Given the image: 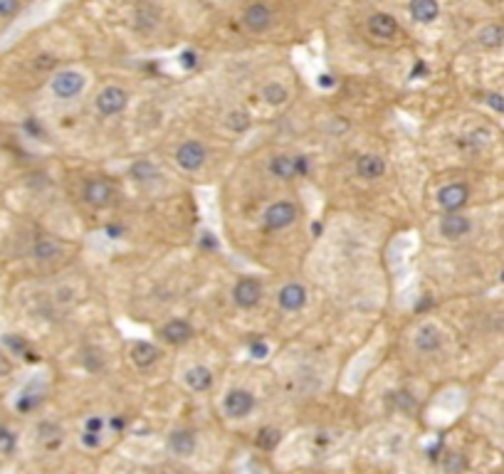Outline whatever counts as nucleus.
Instances as JSON below:
<instances>
[{
	"mask_svg": "<svg viewBox=\"0 0 504 474\" xmlns=\"http://www.w3.org/2000/svg\"><path fill=\"white\" fill-rule=\"evenodd\" d=\"M87 87V77L77 70H62L54 72L52 82H50V89L57 99H74L79 96Z\"/></svg>",
	"mask_w": 504,
	"mask_h": 474,
	"instance_id": "1",
	"label": "nucleus"
},
{
	"mask_svg": "<svg viewBox=\"0 0 504 474\" xmlns=\"http://www.w3.org/2000/svg\"><path fill=\"white\" fill-rule=\"evenodd\" d=\"M205 161H208V151L198 138H188V141H183L176 148V163L185 173L201 171L205 166Z\"/></svg>",
	"mask_w": 504,
	"mask_h": 474,
	"instance_id": "2",
	"label": "nucleus"
},
{
	"mask_svg": "<svg viewBox=\"0 0 504 474\" xmlns=\"http://www.w3.org/2000/svg\"><path fill=\"white\" fill-rule=\"evenodd\" d=\"M94 104H97V112H99L101 116H117V114H121L126 107H129V92H126L124 87L109 84V87H104L99 94H97Z\"/></svg>",
	"mask_w": 504,
	"mask_h": 474,
	"instance_id": "3",
	"label": "nucleus"
},
{
	"mask_svg": "<svg viewBox=\"0 0 504 474\" xmlns=\"http://www.w3.org/2000/svg\"><path fill=\"white\" fill-rule=\"evenodd\" d=\"M255 408V395L248 388H230L223 398V413L230 420H243Z\"/></svg>",
	"mask_w": 504,
	"mask_h": 474,
	"instance_id": "4",
	"label": "nucleus"
},
{
	"mask_svg": "<svg viewBox=\"0 0 504 474\" xmlns=\"http://www.w3.org/2000/svg\"><path fill=\"white\" fill-rule=\"evenodd\" d=\"M296 215H299V210H296L294 203H287V200H277L272 203V205L265 210V227L267 230H287L290 225H294Z\"/></svg>",
	"mask_w": 504,
	"mask_h": 474,
	"instance_id": "5",
	"label": "nucleus"
},
{
	"mask_svg": "<svg viewBox=\"0 0 504 474\" xmlns=\"http://www.w3.org/2000/svg\"><path fill=\"white\" fill-rule=\"evenodd\" d=\"M270 173L279 181H292V178L307 173V158L304 156H290V154H279L272 156L270 161Z\"/></svg>",
	"mask_w": 504,
	"mask_h": 474,
	"instance_id": "6",
	"label": "nucleus"
},
{
	"mask_svg": "<svg viewBox=\"0 0 504 474\" xmlns=\"http://www.w3.org/2000/svg\"><path fill=\"white\" fill-rule=\"evenodd\" d=\"M262 299V282L255 277H243L237 279L235 289H232V302L240 309H252L257 307Z\"/></svg>",
	"mask_w": 504,
	"mask_h": 474,
	"instance_id": "7",
	"label": "nucleus"
},
{
	"mask_svg": "<svg viewBox=\"0 0 504 474\" xmlns=\"http://www.w3.org/2000/svg\"><path fill=\"white\" fill-rule=\"evenodd\" d=\"M470 200V188L465 183H447L438 190V205L445 213H457L463 210Z\"/></svg>",
	"mask_w": 504,
	"mask_h": 474,
	"instance_id": "8",
	"label": "nucleus"
},
{
	"mask_svg": "<svg viewBox=\"0 0 504 474\" xmlns=\"http://www.w3.org/2000/svg\"><path fill=\"white\" fill-rule=\"evenodd\" d=\"M82 198L92 207H107L114 200V188L107 178H89L84 183Z\"/></svg>",
	"mask_w": 504,
	"mask_h": 474,
	"instance_id": "9",
	"label": "nucleus"
},
{
	"mask_svg": "<svg viewBox=\"0 0 504 474\" xmlns=\"http://www.w3.org/2000/svg\"><path fill=\"white\" fill-rule=\"evenodd\" d=\"M307 302H309V294H307V289H304V285H299V282H287V285L277 291L279 309H282V311H290V314L302 311V309L307 307Z\"/></svg>",
	"mask_w": 504,
	"mask_h": 474,
	"instance_id": "10",
	"label": "nucleus"
},
{
	"mask_svg": "<svg viewBox=\"0 0 504 474\" xmlns=\"http://www.w3.org/2000/svg\"><path fill=\"white\" fill-rule=\"evenodd\" d=\"M366 30L376 37V40L388 42L398 35V20L393 18L391 12H374V15H368Z\"/></svg>",
	"mask_w": 504,
	"mask_h": 474,
	"instance_id": "11",
	"label": "nucleus"
},
{
	"mask_svg": "<svg viewBox=\"0 0 504 474\" xmlns=\"http://www.w3.org/2000/svg\"><path fill=\"white\" fill-rule=\"evenodd\" d=\"M440 235L447 237V240H460L472 230V220L463 213H445V218L440 220L438 225Z\"/></svg>",
	"mask_w": 504,
	"mask_h": 474,
	"instance_id": "12",
	"label": "nucleus"
},
{
	"mask_svg": "<svg viewBox=\"0 0 504 474\" xmlns=\"http://www.w3.org/2000/svg\"><path fill=\"white\" fill-rule=\"evenodd\" d=\"M159 336L163 338L166 344L183 346V344H188L190 338H193V326H190L185 319H171V321H166V324L161 326Z\"/></svg>",
	"mask_w": 504,
	"mask_h": 474,
	"instance_id": "13",
	"label": "nucleus"
},
{
	"mask_svg": "<svg viewBox=\"0 0 504 474\" xmlns=\"http://www.w3.org/2000/svg\"><path fill=\"white\" fill-rule=\"evenodd\" d=\"M415 349L421 353H435V351L443 349V331H440L435 324H423L413 336Z\"/></svg>",
	"mask_w": 504,
	"mask_h": 474,
	"instance_id": "14",
	"label": "nucleus"
},
{
	"mask_svg": "<svg viewBox=\"0 0 504 474\" xmlns=\"http://www.w3.org/2000/svg\"><path fill=\"white\" fill-rule=\"evenodd\" d=\"M243 25L250 32H265L270 25H272V10L262 3H252V6L245 8L243 12Z\"/></svg>",
	"mask_w": 504,
	"mask_h": 474,
	"instance_id": "15",
	"label": "nucleus"
},
{
	"mask_svg": "<svg viewBox=\"0 0 504 474\" xmlns=\"http://www.w3.org/2000/svg\"><path fill=\"white\" fill-rule=\"evenodd\" d=\"M196 447H198V437L188 427H178V430H173L168 435V450L176 457H190L196 452Z\"/></svg>",
	"mask_w": 504,
	"mask_h": 474,
	"instance_id": "16",
	"label": "nucleus"
},
{
	"mask_svg": "<svg viewBox=\"0 0 504 474\" xmlns=\"http://www.w3.org/2000/svg\"><path fill=\"white\" fill-rule=\"evenodd\" d=\"M213 380H215L213 371H210L208 366H203V363H198V366H190L188 371L183 373L185 388H188V391H193V393H205V391H210Z\"/></svg>",
	"mask_w": 504,
	"mask_h": 474,
	"instance_id": "17",
	"label": "nucleus"
},
{
	"mask_svg": "<svg viewBox=\"0 0 504 474\" xmlns=\"http://www.w3.org/2000/svg\"><path fill=\"white\" fill-rule=\"evenodd\" d=\"M385 173V161L376 154H363L356 158V176L363 181H379Z\"/></svg>",
	"mask_w": 504,
	"mask_h": 474,
	"instance_id": "18",
	"label": "nucleus"
},
{
	"mask_svg": "<svg viewBox=\"0 0 504 474\" xmlns=\"http://www.w3.org/2000/svg\"><path fill=\"white\" fill-rule=\"evenodd\" d=\"M129 358L134 366L148 368L161 358V351H159V346H154L151 341H134L129 349Z\"/></svg>",
	"mask_w": 504,
	"mask_h": 474,
	"instance_id": "19",
	"label": "nucleus"
},
{
	"mask_svg": "<svg viewBox=\"0 0 504 474\" xmlns=\"http://www.w3.org/2000/svg\"><path fill=\"white\" fill-rule=\"evenodd\" d=\"M408 12L415 23L421 25H430L440 18V3L438 0H410L408 3Z\"/></svg>",
	"mask_w": 504,
	"mask_h": 474,
	"instance_id": "20",
	"label": "nucleus"
},
{
	"mask_svg": "<svg viewBox=\"0 0 504 474\" xmlns=\"http://www.w3.org/2000/svg\"><path fill=\"white\" fill-rule=\"evenodd\" d=\"M62 255V245L57 240H50V237H40L35 245H32V257L37 262H50V260H57Z\"/></svg>",
	"mask_w": 504,
	"mask_h": 474,
	"instance_id": "21",
	"label": "nucleus"
},
{
	"mask_svg": "<svg viewBox=\"0 0 504 474\" xmlns=\"http://www.w3.org/2000/svg\"><path fill=\"white\" fill-rule=\"evenodd\" d=\"M129 176L134 178L137 183H151V181H156V178H159V168H156L151 161L139 158V161H134V163H131Z\"/></svg>",
	"mask_w": 504,
	"mask_h": 474,
	"instance_id": "22",
	"label": "nucleus"
},
{
	"mask_svg": "<svg viewBox=\"0 0 504 474\" xmlns=\"http://www.w3.org/2000/svg\"><path fill=\"white\" fill-rule=\"evenodd\" d=\"M262 99L270 104V107H282L287 99H290V89L279 82H267L262 87Z\"/></svg>",
	"mask_w": 504,
	"mask_h": 474,
	"instance_id": "23",
	"label": "nucleus"
},
{
	"mask_svg": "<svg viewBox=\"0 0 504 474\" xmlns=\"http://www.w3.org/2000/svg\"><path fill=\"white\" fill-rule=\"evenodd\" d=\"M477 42L487 50L499 48V45L504 42V28L502 25H485V28L477 32Z\"/></svg>",
	"mask_w": 504,
	"mask_h": 474,
	"instance_id": "24",
	"label": "nucleus"
},
{
	"mask_svg": "<svg viewBox=\"0 0 504 474\" xmlns=\"http://www.w3.org/2000/svg\"><path fill=\"white\" fill-rule=\"evenodd\" d=\"M40 440L45 442L48 450H54L62 444V427L54 425V422H42L40 425Z\"/></svg>",
	"mask_w": 504,
	"mask_h": 474,
	"instance_id": "25",
	"label": "nucleus"
},
{
	"mask_svg": "<svg viewBox=\"0 0 504 474\" xmlns=\"http://www.w3.org/2000/svg\"><path fill=\"white\" fill-rule=\"evenodd\" d=\"M228 129L237 131V134H243V131L250 129V124H252V118H250L248 112H240V109H235V112L228 114Z\"/></svg>",
	"mask_w": 504,
	"mask_h": 474,
	"instance_id": "26",
	"label": "nucleus"
},
{
	"mask_svg": "<svg viewBox=\"0 0 504 474\" xmlns=\"http://www.w3.org/2000/svg\"><path fill=\"white\" fill-rule=\"evenodd\" d=\"M159 12L154 10V8H148V6H141L137 10V20H134V25H137L139 30H151V28H156V23H159Z\"/></svg>",
	"mask_w": 504,
	"mask_h": 474,
	"instance_id": "27",
	"label": "nucleus"
},
{
	"mask_svg": "<svg viewBox=\"0 0 504 474\" xmlns=\"http://www.w3.org/2000/svg\"><path fill=\"white\" fill-rule=\"evenodd\" d=\"M279 440H282V433H279L277 427H262L260 435H257V444H260V447H265V450H272V447H277Z\"/></svg>",
	"mask_w": 504,
	"mask_h": 474,
	"instance_id": "28",
	"label": "nucleus"
},
{
	"mask_svg": "<svg viewBox=\"0 0 504 474\" xmlns=\"http://www.w3.org/2000/svg\"><path fill=\"white\" fill-rule=\"evenodd\" d=\"M84 430L87 433H94V435H104V430H107V418L104 415H89L87 420H84Z\"/></svg>",
	"mask_w": 504,
	"mask_h": 474,
	"instance_id": "29",
	"label": "nucleus"
},
{
	"mask_svg": "<svg viewBox=\"0 0 504 474\" xmlns=\"http://www.w3.org/2000/svg\"><path fill=\"white\" fill-rule=\"evenodd\" d=\"M79 442H82L84 450H99L101 447V435H94V433H87V430H82V435H79Z\"/></svg>",
	"mask_w": 504,
	"mask_h": 474,
	"instance_id": "30",
	"label": "nucleus"
},
{
	"mask_svg": "<svg viewBox=\"0 0 504 474\" xmlns=\"http://www.w3.org/2000/svg\"><path fill=\"white\" fill-rule=\"evenodd\" d=\"M15 442H18V440H15V435L10 433V430H8V427H0V452H12L15 450Z\"/></svg>",
	"mask_w": 504,
	"mask_h": 474,
	"instance_id": "31",
	"label": "nucleus"
},
{
	"mask_svg": "<svg viewBox=\"0 0 504 474\" xmlns=\"http://www.w3.org/2000/svg\"><path fill=\"white\" fill-rule=\"evenodd\" d=\"M74 296H77V291L72 289V287H59V289L54 291V302L57 304H72L74 302Z\"/></svg>",
	"mask_w": 504,
	"mask_h": 474,
	"instance_id": "32",
	"label": "nucleus"
},
{
	"mask_svg": "<svg viewBox=\"0 0 504 474\" xmlns=\"http://www.w3.org/2000/svg\"><path fill=\"white\" fill-rule=\"evenodd\" d=\"M20 8V0H0V18H10Z\"/></svg>",
	"mask_w": 504,
	"mask_h": 474,
	"instance_id": "33",
	"label": "nucleus"
},
{
	"mask_svg": "<svg viewBox=\"0 0 504 474\" xmlns=\"http://www.w3.org/2000/svg\"><path fill=\"white\" fill-rule=\"evenodd\" d=\"M54 65H57V57H52V54H40V57L35 59L37 70H52Z\"/></svg>",
	"mask_w": 504,
	"mask_h": 474,
	"instance_id": "34",
	"label": "nucleus"
},
{
	"mask_svg": "<svg viewBox=\"0 0 504 474\" xmlns=\"http://www.w3.org/2000/svg\"><path fill=\"white\" fill-rule=\"evenodd\" d=\"M485 101H487V104H490V107L494 109V112H502V114H504V96H502V94H494V92H490Z\"/></svg>",
	"mask_w": 504,
	"mask_h": 474,
	"instance_id": "35",
	"label": "nucleus"
},
{
	"mask_svg": "<svg viewBox=\"0 0 504 474\" xmlns=\"http://www.w3.org/2000/svg\"><path fill=\"white\" fill-rule=\"evenodd\" d=\"M463 467H465L463 457H460V455H455V452H452V455L447 457V469H450V472L455 474V472H460V469H463Z\"/></svg>",
	"mask_w": 504,
	"mask_h": 474,
	"instance_id": "36",
	"label": "nucleus"
},
{
	"mask_svg": "<svg viewBox=\"0 0 504 474\" xmlns=\"http://www.w3.org/2000/svg\"><path fill=\"white\" fill-rule=\"evenodd\" d=\"M250 353L255 356V358H265V356H267V346L262 344V341H255V344L250 346Z\"/></svg>",
	"mask_w": 504,
	"mask_h": 474,
	"instance_id": "37",
	"label": "nucleus"
},
{
	"mask_svg": "<svg viewBox=\"0 0 504 474\" xmlns=\"http://www.w3.org/2000/svg\"><path fill=\"white\" fill-rule=\"evenodd\" d=\"M8 371H10V363H8L6 358H3V356H0V375H6Z\"/></svg>",
	"mask_w": 504,
	"mask_h": 474,
	"instance_id": "38",
	"label": "nucleus"
},
{
	"mask_svg": "<svg viewBox=\"0 0 504 474\" xmlns=\"http://www.w3.org/2000/svg\"><path fill=\"white\" fill-rule=\"evenodd\" d=\"M487 3H492V6H497V3H502V0H487Z\"/></svg>",
	"mask_w": 504,
	"mask_h": 474,
	"instance_id": "39",
	"label": "nucleus"
},
{
	"mask_svg": "<svg viewBox=\"0 0 504 474\" xmlns=\"http://www.w3.org/2000/svg\"><path fill=\"white\" fill-rule=\"evenodd\" d=\"M502 282H504V272H502Z\"/></svg>",
	"mask_w": 504,
	"mask_h": 474,
	"instance_id": "40",
	"label": "nucleus"
},
{
	"mask_svg": "<svg viewBox=\"0 0 504 474\" xmlns=\"http://www.w3.org/2000/svg\"><path fill=\"white\" fill-rule=\"evenodd\" d=\"M173 474H176V472H173Z\"/></svg>",
	"mask_w": 504,
	"mask_h": 474,
	"instance_id": "41",
	"label": "nucleus"
}]
</instances>
